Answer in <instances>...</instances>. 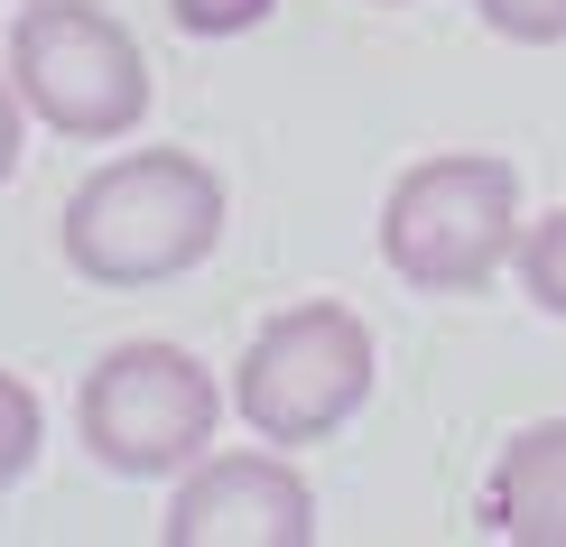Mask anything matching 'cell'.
<instances>
[{
    "mask_svg": "<svg viewBox=\"0 0 566 547\" xmlns=\"http://www.w3.org/2000/svg\"><path fill=\"white\" fill-rule=\"evenodd\" d=\"M168 547H306L316 538V492L289 464V445H232L177 473V502L158 519Z\"/></svg>",
    "mask_w": 566,
    "mask_h": 547,
    "instance_id": "obj_6",
    "label": "cell"
},
{
    "mask_svg": "<svg viewBox=\"0 0 566 547\" xmlns=\"http://www.w3.org/2000/svg\"><path fill=\"white\" fill-rule=\"evenodd\" d=\"M511 270H521L530 306H548V316H566V204H557V213H538V223L521 232Z\"/></svg>",
    "mask_w": 566,
    "mask_h": 547,
    "instance_id": "obj_8",
    "label": "cell"
},
{
    "mask_svg": "<svg viewBox=\"0 0 566 547\" xmlns=\"http://www.w3.org/2000/svg\"><path fill=\"white\" fill-rule=\"evenodd\" d=\"M38 445H46V409H38V390L19 371H0V492L19 483V473L38 464Z\"/></svg>",
    "mask_w": 566,
    "mask_h": 547,
    "instance_id": "obj_9",
    "label": "cell"
},
{
    "mask_svg": "<svg viewBox=\"0 0 566 547\" xmlns=\"http://www.w3.org/2000/svg\"><path fill=\"white\" fill-rule=\"evenodd\" d=\"M270 10H279V0H168V19L186 38H251Z\"/></svg>",
    "mask_w": 566,
    "mask_h": 547,
    "instance_id": "obj_11",
    "label": "cell"
},
{
    "mask_svg": "<svg viewBox=\"0 0 566 547\" xmlns=\"http://www.w3.org/2000/svg\"><path fill=\"white\" fill-rule=\"evenodd\" d=\"M223 409H232V390L186 344L139 335V344H112L103 362L84 371L75 436H84V455L103 464V473H122V483H158V473H186L196 455H214Z\"/></svg>",
    "mask_w": 566,
    "mask_h": 547,
    "instance_id": "obj_3",
    "label": "cell"
},
{
    "mask_svg": "<svg viewBox=\"0 0 566 547\" xmlns=\"http://www.w3.org/2000/svg\"><path fill=\"white\" fill-rule=\"evenodd\" d=\"M223 213L232 196L196 149H122L65 196L56 242L65 270L93 288H168V278L214 260Z\"/></svg>",
    "mask_w": 566,
    "mask_h": 547,
    "instance_id": "obj_1",
    "label": "cell"
},
{
    "mask_svg": "<svg viewBox=\"0 0 566 547\" xmlns=\"http://www.w3.org/2000/svg\"><path fill=\"white\" fill-rule=\"evenodd\" d=\"M521 168L492 149H437L381 196V260L418 297H474L521 251Z\"/></svg>",
    "mask_w": 566,
    "mask_h": 547,
    "instance_id": "obj_2",
    "label": "cell"
},
{
    "mask_svg": "<svg viewBox=\"0 0 566 547\" xmlns=\"http://www.w3.org/2000/svg\"><path fill=\"white\" fill-rule=\"evenodd\" d=\"M10 84L29 103V122H46L56 139H84V149H112L149 122V56L93 0H29L10 19Z\"/></svg>",
    "mask_w": 566,
    "mask_h": 547,
    "instance_id": "obj_5",
    "label": "cell"
},
{
    "mask_svg": "<svg viewBox=\"0 0 566 547\" xmlns=\"http://www.w3.org/2000/svg\"><path fill=\"white\" fill-rule=\"evenodd\" d=\"M371 380H381V353H371V325L335 297L279 306L261 335L232 362V418L261 445H325L335 427L363 418Z\"/></svg>",
    "mask_w": 566,
    "mask_h": 547,
    "instance_id": "obj_4",
    "label": "cell"
},
{
    "mask_svg": "<svg viewBox=\"0 0 566 547\" xmlns=\"http://www.w3.org/2000/svg\"><path fill=\"white\" fill-rule=\"evenodd\" d=\"M474 19L511 46H566V0H474Z\"/></svg>",
    "mask_w": 566,
    "mask_h": 547,
    "instance_id": "obj_10",
    "label": "cell"
},
{
    "mask_svg": "<svg viewBox=\"0 0 566 547\" xmlns=\"http://www.w3.org/2000/svg\"><path fill=\"white\" fill-rule=\"evenodd\" d=\"M19 139H29V103H19L10 65H0V186H10V168H19Z\"/></svg>",
    "mask_w": 566,
    "mask_h": 547,
    "instance_id": "obj_12",
    "label": "cell"
},
{
    "mask_svg": "<svg viewBox=\"0 0 566 547\" xmlns=\"http://www.w3.org/2000/svg\"><path fill=\"white\" fill-rule=\"evenodd\" d=\"M483 529L511 547H566V418H538L483 473Z\"/></svg>",
    "mask_w": 566,
    "mask_h": 547,
    "instance_id": "obj_7",
    "label": "cell"
}]
</instances>
